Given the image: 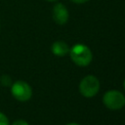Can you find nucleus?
I'll return each mask as SVG.
<instances>
[{"mask_svg":"<svg viewBox=\"0 0 125 125\" xmlns=\"http://www.w3.org/2000/svg\"><path fill=\"white\" fill-rule=\"evenodd\" d=\"M0 84L4 87H11V85L13 84L12 78L10 75L8 74H3L0 76Z\"/></svg>","mask_w":125,"mask_h":125,"instance_id":"nucleus-7","label":"nucleus"},{"mask_svg":"<svg viewBox=\"0 0 125 125\" xmlns=\"http://www.w3.org/2000/svg\"><path fill=\"white\" fill-rule=\"evenodd\" d=\"M104 104L111 110L121 109L125 105V96L117 90H109L104 94Z\"/></svg>","mask_w":125,"mask_h":125,"instance_id":"nucleus-3","label":"nucleus"},{"mask_svg":"<svg viewBox=\"0 0 125 125\" xmlns=\"http://www.w3.org/2000/svg\"><path fill=\"white\" fill-rule=\"evenodd\" d=\"M69 46L62 40L55 41L51 46L52 53L57 57H64L69 53Z\"/></svg>","mask_w":125,"mask_h":125,"instance_id":"nucleus-6","label":"nucleus"},{"mask_svg":"<svg viewBox=\"0 0 125 125\" xmlns=\"http://www.w3.org/2000/svg\"><path fill=\"white\" fill-rule=\"evenodd\" d=\"M11 93L16 100L20 102H26L32 96V89L27 82L18 80L11 85Z\"/></svg>","mask_w":125,"mask_h":125,"instance_id":"nucleus-4","label":"nucleus"},{"mask_svg":"<svg viewBox=\"0 0 125 125\" xmlns=\"http://www.w3.org/2000/svg\"><path fill=\"white\" fill-rule=\"evenodd\" d=\"M69 56L72 62L78 66H87L93 60V54L90 48L84 44H75L69 49Z\"/></svg>","mask_w":125,"mask_h":125,"instance_id":"nucleus-1","label":"nucleus"},{"mask_svg":"<svg viewBox=\"0 0 125 125\" xmlns=\"http://www.w3.org/2000/svg\"><path fill=\"white\" fill-rule=\"evenodd\" d=\"M100 90V81L99 79L92 74L86 75L82 78L79 84V92L85 98L95 97Z\"/></svg>","mask_w":125,"mask_h":125,"instance_id":"nucleus-2","label":"nucleus"},{"mask_svg":"<svg viewBox=\"0 0 125 125\" xmlns=\"http://www.w3.org/2000/svg\"><path fill=\"white\" fill-rule=\"evenodd\" d=\"M123 87H124V89H125V79H124V81H123Z\"/></svg>","mask_w":125,"mask_h":125,"instance_id":"nucleus-13","label":"nucleus"},{"mask_svg":"<svg viewBox=\"0 0 125 125\" xmlns=\"http://www.w3.org/2000/svg\"><path fill=\"white\" fill-rule=\"evenodd\" d=\"M69 1L74 3V4H84V3L88 2L89 0H69Z\"/></svg>","mask_w":125,"mask_h":125,"instance_id":"nucleus-10","label":"nucleus"},{"mask_svg":"<svg viewBox=\"0 0 125 125\" xmlns=\"http://www.w3.org/2000/svg\"><path fill=\"white\" fill-rule=\"evenodd\" d=\"M0 125H10V122H9L7 115L1 111H0Z\"/></svg>","mask_w":125,"mask_h":125,"instance_id":"nucleus-8","label":"nucleus"},{"mask_svg":"<svg viewBox=\"0 0 125 125\" xmlns=\"http://www.w3.org/2000/svg\"><path fill=\"white\" fill-rule=\"evenodd\" d=\"M11 125H29V124L27 123V121H25L23 119H19V120L14 121Z\"/></svg>","mask_w":125,"mask_h":125,"instance_id":"nucleus-9","label":"nucleus"},{"mask_svg":"<svg viewBox=\"0 0 125 125\" xmlns=\"http://www.w3.org/2000/svg\"><path fill=\"white\" fill-rule=\"evenodd\" d=\"M65 125H79L78 123H75V122H70V123H67Z\"/></svg>","mask_w":125,"mask_h":125,"instance_id":"nucleus-11","label":"nucleus"},{"mask_svg":"<svg viewBox=\"0 0 125 125\" xmlns=\"http://www.w3.org/2000/svg\"><path fill=\"white\" fill-rule=\"evenodd\" d=\"M46 1H48V2H55V1H57V0H46Z\"/></svg>","mask_w":125,"mask_h":125,"instance_id":"nucleus-12","label":"nucleus"},{"mask_svg":"<svg viewBox=\"0 0 125 125\" xmlns=\"http://www.w3.org/2000/svg\"><path fill=\"white\" fill-rule=\"evenodd\" d=\"M52 17L54 21L59 25H63L69 19V13L67 8L62 3H57L53 6Z\"/></svg>","mask_w":125,"mask_h":125,"instance_id":"nucleus-5","label":"nucleus"}]
</instances>
